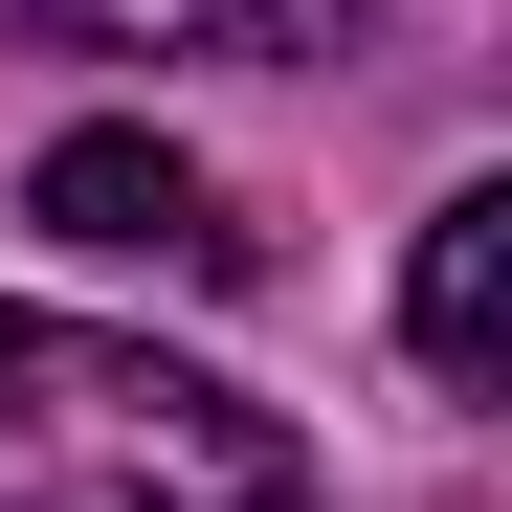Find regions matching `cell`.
Listing matches in <instances>:
<instances>
[{
  "instance_id": "1",
  "label": "cell",
  "mask_w": 512,
  "mask_h": 512,
  "mask_svg": "<svg viewBox=\"0 0 512 512\" xmlns=\"http://www.w3.org/2000/svg\"><path fill=\"white\" fill-rule=\"evenodd\" d=\"M0 512H312V446L156 334L0 312Z\"/></svg>"
},
{
  "instance_id": "2",
  "label": "cell",
  "mask_w": 512,
  "mask_h": 512,
  "mask_svg": "<svg viewBox=\"0 0 512 512\" xmlns=\"http://www.w3.org/2000/svg\"><path fill=\"white\" fill-rule=\"evenodd\" d=\"M23 223L45 245H112V268H179V290H245V268H268V223H223V179L179 134H45L23 156Z\"/></svg>"
},
{
  "instance_id": "3",
  "label": "cell",
  "mask_w": 512,
  "mask_h": 512,
  "mask_svg": "<svg viewBox=\"0 0 512 512\" xmlns=\"http://www.w3.org/2000/svg\"><path fill=\"white\" fill-rule=\"evenodd\" d=\"M401 334H423V379H468V401H490V357H512V179H468L446 223H423Z\"/></svg>"
},
{
  "instance_id": "4",
  "label": "cell",
  "mask_w": 512,
  "mask_h": 512,
  "mask_svg": "<svg viewBox=\"0 0 512 512\" xmlns=\"http://www.w3.org/2000/svg\"><path fill=\"white\" fill-rule=\"evenodd\" d=\"M67 45H223V67H312V45H357L379 0H45Z\"/></svg>"
}]
</instances>
